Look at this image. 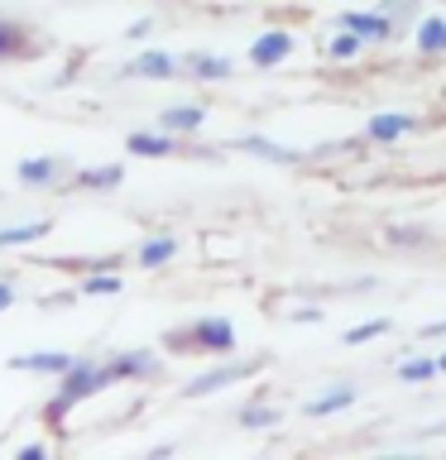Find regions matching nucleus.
Returning a JSON list of instances; mask_svg holds the SVG:
<instances>
[{"label":"nucleus","mask_w":446,"mask_h":460,"mask_svg":"<svg viewBox=\"0 0 446 460\" xmlns=\"http://www.w3.org/2000/svg\"><path fill=\"white\" fill-rule=\"evenodd\" d=\"M20 49H24V29L0 20V58H10V53H20Z\"/></svg>","instance_id":"2eb2a0df"},{"label":"nucleus","mask_w":446,"mask_h":460,"mask_svg":"<svg viewBox=\"0 0 446 460\" xmlns=\"http://www.w3.org/2000/svg\"><path fill=\"white\" fill-rule=\"evenodd\" d=\"M10 302H14V288H10V283H0V312H5Z\"/></svg>","instance_id":"a878e982"},{"label":"nucleus","mask_w":446,"mask_h":460,"mask_svg":"<svg viewBox=\"0 0 446 460\" xmlns=\"http://www.w3.org/2000/svg\"><path fill=\"white\" fill-rule=\"evenodd\" d=\"M403 129H413L408 115H374V120H370V139H398Z\"/></svg>","instance_id":"6e6552de"},{"label":"nucleus","mask_w":446,"mask_h":460,"mask_svg":"<svg viewBox=\"0 0 446 460\" xmlns=\"http://www.w3.org/2000/svg\"><path fill=\"white\" fill-rule=\"evenodd\" d=\"M351 402H355V388H336V394L308 402V417H326V412H336V408H351Z\"/></svg>","instance_id":"9b49d317"},{"label":"nucleus","mask_w":446,"mask_h":460,"mask_svg":"<svg viewBox=\"0 0 446 460\" xmlns=\"http://www.w3.org/2000/svg\"><path fill=\"white\" fill-rule=\"evenodd\" d=\"M345 29L365 39H388V14H345Z\"/></svg>","instance_id":"0eeeda50"},{"label":"nucleus","mask_w":446,"mask_h":460,"mask_svg":"<svg viewBox=\"0 0 446 460\" xmlns=\"http://www.w3.org/2000/svg\"><path fill=\"white\" fill-rule=\"evenodd\" d=\"M39 235H49V221H29V226L0 230V244H24V240H39Z\"/></svg>","instance_id":"4468645a"},{"label":"nucleus","mask_w":446,"mask_h":460,"mask_svg":"<svg viewBox=\"0 0 446 460\" xmlns=\"http://www.w3.org/2000/svg\"><path fill=\"white\" fill-rule=\"evenodd\" d=\"M106 384H115V369H92V365H72L67 379H63V394H58V402H49V422H58L72 402H82L86 394H101Z\"/></svg>","instance_id":"f257e3e1"},{"label":"nucleus","mask_w":446,"mask_h":460,"mask_svg":"<svg viewBox=\"0 0 446 460\" xmlns=\"http://www.w3.org/2000/svg\"><path fill=\"white\" fill-rule=\"evenodd\" d=\"M111 369H115V379H120V374H149L154 359H149V355H120Z\"/></svg>","instance_id":"dca6fc26"},{"label":"nucleus","mask_w":446,"mask_h":460,"mask_svg":"<svg viewBox=\"0 0 446 460\" xmlns=\"http://www.w3.org/2000/svg\"><path fill=\"white\" fill-rule=\"evenodd\" d=\"M10 369H43V374H67L72 359L58 355V350H39V355H14Z\"/></svg>","instance_id":"39448f33"},{"label":"nucleus","mask_w":446,"mask_h":460,"mask_svg":"<svg viewBox=\"0 0 446 460\" xmlns=\"http://www.w3.org/2000/svg\"><path fill=\"white\" fill-rule=\"evenodd\" d=\"M129 154H139V158H164V154H173V139H154V135H129V144H125Z\"/></svg>","instance_id":"9d476101"},{"label":"nucleus","mask_w":446,"mask_h":460,"mask_svg":"<svg viewBox=\"0 0 446 460\" xmlns=\"http://www.w3.org/2000/svg\"><path fill=\"white\" fill-rule=\"evenodd\" d=\"M360 39H365V34H355V29H351V34L331 39V53H336V58H355L360 53Z\"/></svg>","instance_id":"4be33fe9"},{"label":"nucleus","mask_w":446,"mask_h":460,"mask_svg":"<svg viewBox=\"0 0 446 460\" xmlns=\"http://www.w3.org/2000/svg\"><path fill=\"white\" fill-rule=\"evenodd\" d=\"M230 63L226 58H197V77H226Z\"/></svg>","instance_id":"5701e85b"},{"label":"nucleus","mask_w":446,"mask_h":460,"mask_svg":"<svg viewBox=\"0 0 446 460\" xmlns=\"http://www.w3.org/2000/svg\"><path fill=\"white\" fill-rule=\"evenodd\" d=\"M417 49H423V53H442L446 49V24L442 20H423V29H417Z\"/></svg>","instance_id":"f8f14e48"},{"label":"nucleus","mask_w":446,"mask_h":460,"mask_svg":"<svg viewBox=\"0 0 446 460\" xmlns=\"http://www.w3.org/2000/svg\"><path fill=\"white\" fill-rule=\"evenodd\" d=\"M384 331H388V322H384V316H379V322H365V326H355V331H345V345H360V341H370V336H384Z\"/></svg>","instance_id":"412c9836"},{"label":"nucleus","mask_w":446,"mask_h":460,"mask_svg":"<svg viewBox=\"0 0 446 460\" xmlns=\"http://www.w3.org/2000/svg\"><path fill=\"white\" fill-rule=\"evenodd\" d=\"M240 422H245V427H269L273 412H269V408H250V412H240Z\"/></svg>","instance_id":"b1692460"},{"label":"nucleus","mask_w":446,"mask_h":460,"mask_svg":"<svg viewBox=\"0 0 446 460\" xmlns=\"http://www.w3.org/2000/svg\"><path fill=\"white\" fill-rule=\"evenodd\" d=\"M437 331H446V322H442V326H427V336H437Z\"/></svg>","instance_id":"bb28decb"},{"label":"nucleus","mask_w":446,"mask_h":460,"mask_svg":"<svg viewBox=\"0 0 446 460\" xmlns=\"http://www.w3.org/2000/svg\"><path fill=\"white\" fill-rule=\"evenodd\" d=\"M129 72H135V77H173V72H178V63H173L168 53H144V58H135V63H129Z\"/></svg>","instance_id":"423d86ee"},{"label":"nucleus","mask_w":446,"mask_h":460,"mask_svg":"<svg viewBox=\"0 0 446 460\" xmlns=\"http://www.w3.org/2000/svg\"><path fill=\"white\" fill-rule=\"evenodd\" d=\"M164 259H173V240H149L139 250V264H164Z\"/></svg>","instance_id":"6ab92c4d"},{"label":"nucleus","mask_w":446,"mask_h":460,"mask_svg":"<svg viewBox=\"0 0 446 460\" xmlns=\"http://www.w3.org/2000/svg\"><path fill=\"white\" fill-rule=\"evenodd\" d=\"M20 178L24 182H53L58 164H53V158H29V164H20Z\"/></svg>","instance_id":"ddd939ff"},{"label":"nucleus","mask_w":446,"mask_h":460,"mask_svg":"<svg viewBox=\"0 0 446 460\" xmlns=\"http://www.w3.org/2000/svg\"><path fill=\"white\" fill-rule=\"evenodd\" d=\"M437 369H442L437 359H413V365H403V369H398V379L417 384V379H432V374H437Z\"/></svg>","instance_id":"f3484780"},{"label":"nucleus","mask_w":446,"mask_h":460,"mask_svg":"<svg viewBox=\"0 0 446 460\" xmlns=\"http://www.w3.org/2000/svg\"><path fill=\"white\" fill-rule=\"evenodd\" d=\"M115 288H120V283L106 279V273H101V279H86V293H115Z\"/></svg>","instance_id":"393cba45"},{"label":"nucleus","mask_w":446,"mask_h":460,"mask_svg":"<svg viewBox=\"0 0 446 460\" xmlns=\"http://www.w3.org/2000/svg\"><path fill=\"white\" fill-rule=\"evenodd\" d=\"M120 182V168H92V172H82V187H115Z\"/></svg>","instance_id":"aec40b11"},{"label":"nucleus","mask_w":446,"mask_h":460,"mask_svg":"<svg viewBox=\"0 0 446 460\" xmlns=\"http://www.w3.org/2000/svg\"><path fill=\"white\" fill-rule=\"evenodd\" d=\"M288 49H293V39L283 34V29H269L264 39H254V49H250V63L254 67H273V63H283Z\"/></svg>","instance_id":"7ed1b4c3"},{"label":"nucleus","mask_w":446,"mask_h":460,"mask_svg":"<svg viewBox=\"0 0 446 460\" xmlns=\"http://www.w3.org/2000/svg\"><path fill=\"white\" fill-rule=\"evenodd\" d=\"M178 345H197V350H230L236 345V326L221 322V316H211V322H197L192 336H173Z\"/></svg>","instance_id":"f03ea898"},{"label":"nucleus","mask_w":446,"mask_h":460,"mask_svg":"<svg viewBox=\"0 0 446 460\" xmlns=\"http://www.w3.org/2000/svg\"><path fill=\"white\" fill-rule=\"evenodd\" d=\"M437 365H442V369H446V355H442V359H437Z\"/></svg>","instance_id":"cd10ccee"},{"label":"nucleus","mask_w":446,"mask_h":460,"mask_svg":"<svg viewBox=\"0 0 446 460\" xmlns=\"http://www.w3.org/2000/svg\"><path fill=\"white\" fill-rule=\"evenodd\" d=\"M201 120H207V111H201V106H173V111H164V129H197Z\"/></svg>","instance_id":"1a4fd4ad"},{"label":"nucleus","mask_w":446,"mask_h":460,"mask_svg":"<svg viewBox=\"0 0 446 460\" xmlns=\"http://www.w3.org/2000/svg\"><path fill=\"white\" fill-rule=\"evenodd\" d=\"M250 374V365H226V369H211V374H201V379L187 384V398H201V394H216V388H226V384H236Z\"/></svg>","instance_id":"20e7f679"},{"label":"nucleus","mask_w":446,"mask_h":460,"mask_svg":"<svg viewBox=\"0 0 446 460\" xmlns=\"http://www.w3.org/2000/svg\"><path fill=\"white\" fill-rule=\"evenodd\" d=\"M245 149H254L264 158H283V164H293V158H298V149H279V144H269V139H245Z\"/></svg>","instance_id":"a211bd4d"}]
</instances>
